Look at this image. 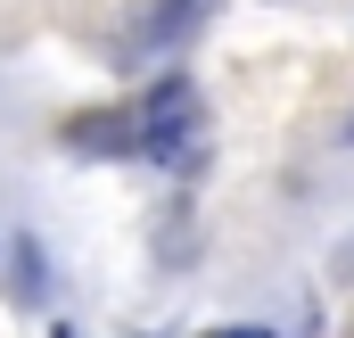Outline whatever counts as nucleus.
I'll list each match as a JSON object with an SVG mask.
<instances>
[{
  "label": "nucleus",
  "instance_id": "obj_2",
  "mask_svg": "<svg viewBox=\"0 0 354 338\" xmlns=\"http://www.w3.org/2000/svg\"><path fill=\"white\" fill-rule=\"evenodd\" d=\"M214 338H264V330H214Z\"/></svg>",
  "mask_w": 354,
  "mask_h": 338
},
{
  "label": "nucleus",
  "instance_id": "obj_1",
  "mask_svg": "<svg viewBox=\"0 0 354 338\" xmlns=\"http://www.w3.org/2000/svg\"><path fill=\"white\" fill-rule=\"evenodd\" d=\"M66 141H83V149H132V157H165V166H189L198 157V99L189 83H157L140 107H115V116H91L75 124Z\"/></svg>",
  "mask_w": 354,
  "mask_h": 338
}]
</instances>
